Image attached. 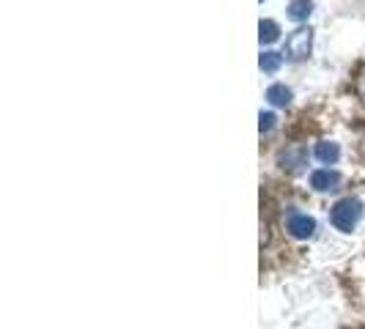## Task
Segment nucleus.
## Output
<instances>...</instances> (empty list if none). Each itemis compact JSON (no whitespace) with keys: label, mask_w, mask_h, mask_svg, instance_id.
I'll return each mask as SVG.
<instances>
[{"label":"nucleus","mask_w":365,"mask_h":329,"mask_svg":"<svg viewBox=\"0 0 365 329\" xmlns=\"http://www.w3.org/2000/svg\"><path fill=\"white\" fill-rule=\"evenodd\" d=\"M363 217V201L360 198H344V201H338L332 206V212H329V219H332V225L338 228V231H354V225L360 222Z\"/></svg>","instance_id":"obj_1"},{"label":"nucleus","mask_w":365,"mask_h":329,"mask_svg":"<svg viewBox=\"0 0 365 329\" xmlns=\"http://www.w3.org/2000/svg\"><path fill=\"white\" fill-rule=\"evenodd\" d=\"M311 47H313V31L311 28H297L292 36L286 38V58L289 61H302V58H308L311 55Z\"/></svg>","instance_id":"obj_2"},{"label":"nucleus","mask_w":365,"mask_h":329,"mask_svg":"<svg viewBox=\"0 0 365 329\" xmlns=\"http://www.w3.org/2000/svg\"><path fill=\"white\" fill-rule=\"evenodd\" d=\"M286 231H289V236H294V239H311L313 234H316V219L292 209V212L286 214Z\"/></svg>","instance_id":"obj_3"},{"label":"nucleus","mask_w":365,"mask_h":329,"mask_svg":"<svg viewBox=\"0 0 365 329\" xmlns=\"http://www.w3.org/2000/svg\"><path fill=\"white\" fill-rule=\"evenodd\" d=\"M311 187L316 192H335L341 187V173H335L329 167H319L311 173Z\"/></svg>","instance_id":"obj_4"},{"label":"nucleus","mask_w":365,"mask_h":329,"mask_svg":"<svg viewBox=\"0 0 365 329\" xmlns=\"http://www.w3.org/2000/svg\"><path fill=\"white\" fill-rule=\"evenodd\" d=\"M264 96H267V102H269L272 108H289V105H292V88H286L283 83L269 85Z\"/></svg>","instance_id":"obj_5"},{"label":"nucleus","mask_w":365,"mask_h":329,"mask_svg":"<svg viewBox=\"0 0 365 329\" xmlns=\"http://www.w3.org/2000/svg\"><path fill=\"white\" fill-rule=\"evenodd\" d=\"M313 157L322 164H335L338 157H341V148H338V143H332V140H322V143H316V148H313Z\"/></svg>","instance_id":"obj_6"},{"label":"nucleus","mask_w":365,"mask_h":329,"mask_svg":"<svg viewBox=\"0 0 365 329\" xmlns=\"http://www.w3.org/2000/svg\"><path fill=\"white\" fill-rule=\"evenodd\" d=\"M286 14L294 22H305L313 14V0H292L289 9H286Z\"/></svg>","instance_id":"obj_7"},{"label":"nucleus","mask_w":365,"mask_h":329,"mask_svg":"<svg viewBox=\"0 0 365 329\" xmlns=\"http://www.w3.org/2000/svg\"><path fill=\"white\" fill-rule=\"evenodd\" d=\"M305 164V151L302 148H292V151H286V154H280V167L283 170H299Z\"/></svg>","instance_id":"obj_8"},{"label":"nucleus","mask_w":365,"mask_h":329,"mask_svg":"<svg viewBox=\"0 0 365 329\" xmlns=\"http://www.w3.org/2000/svg\"><path fill=\"white\" fill-rule=\"evenodd\" d=\"M280 63H283V55L272 53V50L261 53V58H258V66H261V72H267V74L277 72V69H280Z\"/></svg>","instance_id":"obj_9"},{"label":"nucleus","mask_w":365,"mask_h":329,"mask_svg":"<svg viewBox=\"0 0 365 329\" xmlns=\"http://www.w3.org/2000/svg\"><path fill=\"white\" fill-rule=\"evenodd\" d=\"M277 36H280L277 22H272V19H261V25H258V38H261V44H272V41H277Z\"/></svg>","instance_id":"obj_10"},{"label":"nucleus","mask_w":365,"mask_h":329,"mask_svg":"<svg viewBox=\"0 0 365 329\" xmlns=\"http://www.w3.org/2000/svg\"><path fill=\"white\" fill-rule=\"evenodd\" d=\"M277 124V118H274V113H261L258 115V129H261V135H269Z\"/></svg>","instance_id":"obj_11"}]
</instances>
